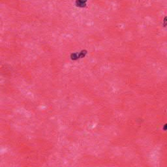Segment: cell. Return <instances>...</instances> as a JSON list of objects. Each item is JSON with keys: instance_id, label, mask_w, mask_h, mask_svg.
I'll return each instance as SVG.
<instances>
[{"instance_id": "6da1fadb", "label": "cell", "mask_w": 167, "mask_h": 167, "mask_svg": "<svg viewBox=\"0 0 167 167\" xmlns=\"http://www.w3.org/2000/svg\"><path fill=\"white\" fill-rule=\"evenodd\" d=\"M87 0H77L76 5L78 7H85Z\"/></svg>"}, {"instance_id": "7a4b0ae2", "label": "cell", "mask_w": 167, "mask_h": 167, "mask_svg": "<svg viewBox=\"0 0 167 167\" xmlns=\"http://www.w3.org/2000/svg\"><path fill=\"white\" fill-rule=\"evenodd\" d=\"M163 129H164V130H167V124H166V125H165Z\"/></svg>"}]
</instances>
